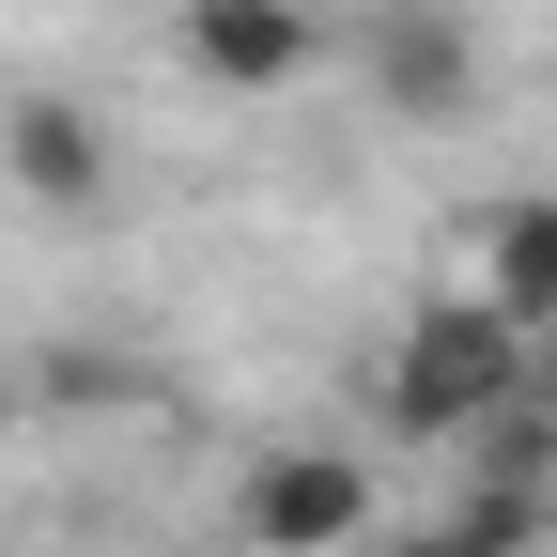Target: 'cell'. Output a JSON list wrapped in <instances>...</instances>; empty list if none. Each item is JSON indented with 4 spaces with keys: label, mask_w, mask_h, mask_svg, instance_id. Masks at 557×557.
Instances as JSON below:
<instances>
[{
    "label": "cell",
    "mask_w": 557,
    "mask_h": 557,
    "mask_svg": "<svg viewBox=\"0 0 557 557\" xmlns=\"http://www.w3.org/2000/svg\"><path fill=\"white\" fill-rule=\"evenodd\" d=\"M511 403H542V341H527L511 310H480V295H418V310H403L387 372H372V418H387V434L480 449Z\"/></svg>",
    "instance_id": "1"
},
{
    "label": "cell",
    "mask_w": 557,
    "mask_h": 557,
    "mask_svg": "<svg viewBox=\"0 0 557 557\" xmlns=\"http://www.w3.org/2000/svg\"><path fill=\"white\" fill-rule=\"evenodd\" d=\"M372 527H387V480H372L357 449H325V434L263 449V465L233 480V542H248V557H357Z\"/></svg>",
    "instance_id": "2"
},
{
    "label": "cell",
    "mask_w": 557,
    "mask_h": 557,
    "mask_svg": "<svg viewBox=\"0 0 557 557\" xmlns=\"http://www.w3.org/2000/svg\"><path fill=\"white\" fill-rule=\"evenodd\" d=\"M357 78H372L387 124H434V139H449V124L480 109V32L449 16V0H387V16L357 32Z\"/></svg>",
    "instance_id": "3"
},
{
    "label": "cell",
    "mask_w": 557,
    "mask_h": 557,
    "mask_svg": "<svg viewBox=\"0 0 557 557\" xmlns=\"http://www.w3.org/2000/svg\"><path fill=\"white\" fill-rule=\"evenodd\" d=\"M171 62L201 94H295L325 62V16L310 0H171Z\"/></svg>",
    "instance_id": "4"
},
{
    "label": "cell",
    "mask_w": 557,
    "mask_h": 557,
    "mask_svg": "<svg viewBox=\"0 0 557 557\" xmlns=\"http://www.w3.org/2000/svg\"><path fill=\"white\" fill-rule=\"evenodd\" d=\"M109 171H124V139H109L78 94H16V109H0V186L32 201V218H94Z\"/></svg>",
    "instance_id": "5"
},
{
    "label": "cell",
    "mask_w": 557,
    "mask_h": 557,
    "mask_svg": "<svg viewBox=\"0 0 557 557\" xmlns=\"http://www.w3.org/2000/svg\"><path fill=\"white\" fill-rule=\"evenodd\" d=\"M465 295H480V310H511L527 341H557V201H542V186L480 218V263H465Z\"/></svg>",
    "instance_id": "6"
},
{
    "label": "cell",
    "mask_w": 557,
    "mask_h": 557,
    "mask_svg": "<svg viewBox=\"0 0 557 557\" xmlns=\"http://www.w3.org/2000/svg\"><path fill=\"white\" fill-rule=\"evenodd\" d=\"M465 480H511V496H557V403H511L496 434L465 449Z\"/></svg>",
    "instance_id": "7"
},
{
    "label": "cell",
    "mask_w": 557,
    "mask_h": 557,
    "mask_svg": "<svg viewBox=\"0 0 557 557\" xmlns=\"http://www.w3.org/2000/svg\"><path fill=\"white\" fill-rule=\"evenodd\" d=\"M542 527H557V496H511V480H465V496H449V542L465 557H527Z\"/></svg>",
    "instance_id": "8"
},
{
    "label": "cell",
    "mask_w": 557,
    "mask_h": 557,
    "mask_svg": "<svg viewBox=\"0 0 557 557\" xmlns=\"http://www.w3.org/2000/svg\"><path fill=\"white\" fill-rule=\"evenodd\" d=\"M357 557H465V542H449V511H434V527H372Z\"/></svg>",
    "instance_id": "9"
},
{
    "label": "cell",
    "mask_w": 557,
    "mask_h": 557,
    "mask_svg": "<svg viewBox=\"0 0 557 557\" xmlns=\"http://www.w3.org/2000/svg\"><path fill=\"white\" fill-rule=\"evenodd\" d=\"M372 16H387V0H372Z\"/></svg>",
    "instance_id": "10"
}]
</instances>
